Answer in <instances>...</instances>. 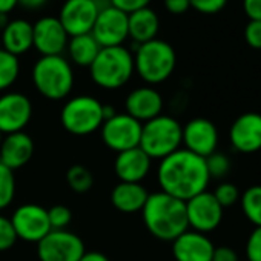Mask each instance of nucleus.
I'll use <instances>...</instances> for the list:
<instances>
[{
  "label": "nucleus",
  "mask_w": 261,
  "mask_h": 261,
  "mask_svg": "<svg viewBox=\"0 0 261 261\" xmlns=\"http://www.w3.org/2000/svg\"><path fill=\"white\" fill-rule=\"evenodd\" d=\"M17 241V235L14 232L13 223L10 218L0 215V252L10 250Z\"/></svg>",
  "instance_id": "473e14b6"
},
{
  "label": "nucleus",
  "mask_w": 261,
  "mask_h": 261,
  "mask_svg": "<svg viewBox=\"0 0 261 261\" xmlns=\"http://www.w3.org/2000/svg\"><path fill=\"white\" fill-rule=\"evenodd\" d=\"M134 56L124 46L101 48L89 66L92 82L103 89H118L133 77Z\"/></svg>",
  "instance_id": "20e7f679"
},
{
  "label": "nucleus",
  "mask_w": 261,
  "mask_h": 261,
  "mask_svg": "<svg viewBox=\"0 0 261 261\" xmlns=\"http://www.w3.org/2000/svg\"><path fill=\"white\" fill-rule=\"evenodd\" d=\"M10 23V20H8V14H4V13H0V30H5L7 28V25Z\"/></svg>",
  "instance_id": "c03bdc74"
},
{
  "label": "nucleus",
  "mask_w": 261,
  "mask_h": 261,
  "mask_svg": "<svg viewBox=\"0 0 261 261\" xmlns=\"http://www.w3.org/2000/svg\"><path fill=\"white\" fill-rule=\"evenodd\" d=\"M212 261H240L238 253L229 246H218L214 249Z\"/></svg>",
  "instance_id": "4c0bfd02"
},
{
  "label": "nucleus",
  "mask_w": 261,
  "mask_h": 261,
  "mask_svg": "<svg viewBox=\"0 0 261 261\" xmlns=\"http://www.w3.org/2000/svg\"><path fill=\"white\" fill-rule=\"evenodd\" d=\"M142 217L149 233L162 241H174L189 229L186 203L162 191L149 194Z\"/></svg>",
  "instance_id": "f03ea898"
},
{
  "label": "nucleus",
  "mask_w": 261,
  "mask_h": 261,
  "mask_svg": "<svg viewBox=\"0 0 261 261\" xmlns=\"http://www.w3.org/2000/svg\"><path fill=\"white\" fill-rule=\"evenodd\" d=\"M98 5L92 0H66L59 20L69 37L89 34L98 16Z\"/></svg>",
  "instance_id": "2eb2a0df"
},
{
  "label": "nucleus",
  "mask_w": 261,
  "mask_h": 261,
  "mask_svg": "<svg viewBox=\"0 0 261 261\" xmlns=\"http://www.w3.org/2000/svg\"><path fill=\"white\" fill-rule=\"evenodd\" d=\"M0 42L7 53L16 57L28 53L33 48V25L23 19L11 20L2 31Z\"/></svg>",
  "instance_id": "b1692460"
},
{
  "label": "nucleus",
  "mask_w": 261,
  "mask_h": 261,
  "mask_svg": "<svg viewBox=\"0 0 261 261\" xmlns=\"http://www.w3.org/2000/svg\"><path fill=\"white\" fill-rule=\"evenodd\" d=\"M181 145H185V149L198 157H209L218 146L217 126L203 117L189 120L181 129Z\"/></svg>",
  "instance_id": "ddd939ff"
},
{
  "label": "nucleus",
  "mask_w": 261,
  "mask_h": 261,
  "mask_svg": "<svg viewBox=\"0 0 261 261\" xmlns=\"http://www.w3.org/2000/svg\"><path fill=\"white\" fill-rule=\"evenodd\" d=\"M214 243L207 235L186 230L172 241V255L175 261H212Z\"/></svg>",
  "instance_id": "6ab92c4d"
},
{
  "label": "nucleus",
  "mask_w": 261,
  "mask_h": 261,
  "mask_svg": "<svg viewBox=\"0 0 261 261\" xmlns=\"http://www.w3.org/2000/svg\"><path fill=\"white\" fill-rule=\"evenodd\" d=\"M165 8L171 14H185L191 8V4L189 0H165Z\"/></svg>",
  "instance_id": "ea45409f"
},
{
  "label": "nucleus",
  "mask_w": 261,
  "mask_h": 261,
  "mask_svg": "<svg viewBox=\"0 0 261 261\" xmlns=\"http://www.w3.org/2000/svg\"><path fill=\"white\" fill-rule=\"evenodd\" d=\"M111 7L117 8L118 11L124 13V14H133L136 11H140L143 8H148L151 0H109Z\"/></svg>",
  "instance_id": "c9c22d12"
},
{
  "label": "nucleus",
  "mask_w": 261,
  "mask_h": 261,
  "mask_svg": "<svg viewBox=\"0 0 261 261\" xmlns=\"http://www.w3.org/2000/svg\"><path fill=\"white\" fill-rule=\"evenodd\" d=\"M48 218L53 230H65L72 220V214L69 207L63 204H56L48 209Z\"/></svg>",
  "instance_id": "7c9ffc66"
},
{
  "label": "nucleus",
  "mask_w": 261,
  "mask_h": 261,
  "mask_svg": "<svg viewBox=\"0 0 261 261\" xmlns=\"http://www.w3.org/2000/svg\"><path fill=\"white\" fill-rule=\"evenodd\" d=\"M212 194L223 209L233 206L240 200V191L233 183H221L217 186L215 192H212Z\"/></svg>",
  "instance_id": "2f4dec72"
},
{
  "label": "nucleus",
  "mask_w": 261,
  "mask_h": 261,
  "mask_svg": "<svg viewBox=\"0 0 261 261\" xmlns=\"http://www.w3.org/2000/svg\"><path fill=\"white\" fill-rule=\"evenodd\" d=\"M83 240L69 230H51L37 243L40 261H79L85 255Z\"/></svg>",
  "instance_id": "1a4fd4ad"
},
{
  "label": "nucleus",
  "mask_w": 261,
  "mask_h": 261,
  "mask_svg": "<svg viewBox=\"0 0 261 261\" xmlns=\"http://www.w3.org/2000/svg\"><path fill=\"white\" fill-rule=\"evenodd\" d=\"M46 2H48V0H17V5H22L27 10H39Z\"/></svg>",
  "instance_id": "a19ab883"
},
{
  "label": "nucleus",
  "mask_w": 261,
  "mask_h": 261,
  "mask_svg": "<svg viewBox=\"0 0 261 261\" xmlns=\"http://www.w3.org/2000/svg\"><path fill=\"white\" fill-rule=\"evenodd\" d=\"M230 145L237 152L253 154L261 149V114L244 112L230 126Z\"/></svg>",
  "instance_id": "dca6fc26"
},
{
  "label": "nucleus",
  "mask_w": 261,
  "mask_h": 261,
  "mask_svg": "<svg viewBox=\"0 0 261 261\" xmlns=\"http://www.w3.org/2000/svg\"><path fill=\"white\" fill-rule=\"evenodd\" d=\"M191 8L201 14H217L227 5V0H189Z\"/></svg>",
  "instance_id": "f704fd0d"
},
{
  "label": "nucleus",
  "mask_w": 261,
  "mask_h": 261,
  "mask_svg": "<svg viewBox=\"0 0 261 261\" xmlns=\"http://www.w3.org/2000/svg\"><path fill=\"white\" fill-rule=\"evenodd\" d=\"M33 117V103L22 92L0 95V133L4 136L22 133Z\"/></svg>",
  "instance_id": "f8f14e48"
},
{
  "label": "nucleus",
  "mask_w": 261,
  "mask_h": 261,
  "mask_svg": "<svg viewBox=\"0 0 261 261\" xmlns=\"http://www.w3.org/2000/svg\"><path fill=\"white\" fill-rule=\"evenodd\" d=\"M2 139H4V134H2V133H0V143H2Z\"/></svg>",
  "instance_id": "49530a36"
},
{
  "label": "nucleus",
  "mask_w": 261,
  "mask_h": 261,
  "mask_svg": "<svg viewBox=\"0 0 261 261\" xmlns=\"http://www.w3.org/2000/svg\"><path fill=\"white\" fill-rule=\"evenodd\" d=\"M186 215L189 227L206 235L220 226L223 220V207L212 192L204 191L186 201Z\"/></svg>",
  "instance_id": "9b49d317"
},
{
  "label": "nucleus",
  "mask_w": 261,
  "mask_h": 261,
  "mask_svg": "<svg viewBox=\"0 0 261 261\" xmlns=\"http://www.w3.org/2000/svg\"><path fill=\"white\" fill-rule=\"evenodd\" d=\"M244 40L253 49H261V20H250L244 28Z\"/></svg>",
  "instance_id": "e433bc0d"
},
{
  "label": "nucleus",
  "mask_w": 261,
  "mask_h": 261,
  "mask_svg": "<svg viewBox=\"0 0 261 261\" xmlns=\"http://www.w3.org/2000/svg\"><path fill=\"white\" fill-rule=\"evenodd\" d=\"M124 106L126 114L134 117L140 123H146L162 114L163 97L157 89L151 86H142L127 94Z\"/></svg>",
  "instance_id": "a211bd4d"
},
{
  "label": "nucleus",
  "mask_w": 261,
  "mask_h": 261,
  "mask_svg": "<svg viewBox=\"0 0 261 261\" xmlns=\"http://www.w3.org/2000/svg\"><path fill=\"white\" fill-rule=\"evenodd\" d=\"M60 121L72 136H89L103 124V103L91 95L72 97L63 105Z\"/></svg>",
  "instance_id": "0eeeda50"
},
{
  "label": "nucleus",
  "mask_w": 261,
  "mask_h": 261,
  "mask_svg": "<svg viewBox=\"0 0 261 261\" xmlns=\"http://www.w3.org/2000/svg\"><path fill=\"white\" fill-rule=\"evenodd\" d=\"M34 154V142L27 133L8 134L0 143V163L11 171L20 169L30 163Z\"/></svg>",
  "instance_id": "aec40b11"
},
{
  "label": "nucleus",
  "mask_w": 261,
  "mask_h": 261,
  "mask_svg": "<svg viewBox=\"0 0 261 261\" xmlns=\"http://www.w3.org/2000/svg\"><path fill=\"white\" fill-rule=\"evenodd\" d=\"M92 2H95V4H97V5H98V4H100V2H103V0H92Z\"/></svg>",
  "instance_id": "a18cd8bd"
},
{
  "label": "nucleus",
  "mask_w": 261,
  "mask_h": 261,
  "mask_svg": "<svg viewBox=\"0 0 261 261\" xmlns=\"http://www.w3.org/2000/svg\"><path fill=\"white\" fill-rule=\"evenodd\" d=\"M175 65L177 54L168 42L154 39L143 45H137L134 68L140 79L148 85H159L166 82L172 75Z\"/></svg>",
  "instance_id": "423d86ee"
},
{
  "label": "nucleus",
  "mask_w": 261,
  "mask_h": 261,
  "mask_svg": "<svg viewBox=\"0 0 261 261\" xmlns=\"http://www.w3.org/2000/svg\"><path fill=\"white\" fill-rule=\"evenodd\" d=\"M0 45H2V42H0ZM0 49H2V48H0Z\"/></svg>",
  "instance_id": "de8ad7c7"
},
{
  "label": "nucleus",
  "mask_w": 261,
  "mask_h": 261,
  "mask_svg": "<svg viewBox=\"0 0 261 261\" xmlns=\"http://www.w3.org/2000/svg\"><path fill=\"white\" fill-rule=\"evenodd\" d=\"M20 74L19 57L0 49V92L11 88Z\"/></svg>",
  "instance_id": "bb28decb"
},
{
  "label": "nucleus",
  "mask_w": 261,
  "mask_h": 261,
  "mask_svg": "<svg viewBox=\"0 0 261 261\" xmlns=\"http://www.w3.org/2000/svg\"><path fill=\"white\" fill-rule=\"evenodd\" d=\"M183 126L171 115L159 117L142 124V137L139 148L151 160H163L181 146Z\"/></svg>",
  "instance_id": "39448f33"
},
{
  "label": "nucleus",
  "mask_w": 261,
  "mask_h": 261,
  "mask_svg": "<svg viewBox=\"0 0 261 261\" xmlns=\"http://www.w3.org/2000/svg\"><path fill=\"white\" fill-rule=\"evenodd\" d=\"M79 261H109V258L100 252H85V255Z\"/></svg>",
  "instance_id": "79ce46f5"
},
{
  "label": "nucleus",
  "mask_w": 261,
  "mask_h": 261,
  "mask_svg": "<svg viewBox=\"0 0 261 261\" xmlns=\"http://www.w3.org/2000/svg\"><path fill=\"white\" fill-rule=\"evenodd\" d=\"M10 220L17 240L20 238L28 243H39L53 230L48 218V209L34 203L19 206Z\"/></svg>",
  "instance_id": "9d476101"
},
{
  "label": "nucleus",
  "mask_w": 261,
  "mask_h": 261,
  "mask_svg": "<svg viewBox=\"0 0 261 261\" xmlns=\"http://www.w3.org/2000/svg\"><path fill=\"white\" fill-rule=\"evenodd\" d=\"M243 8L250 20H261V0H243Z\"/></svg>",
  "instance_id": "58836bf2"
},
{
  "label": "nucleus",
  "mask_w": 261,
  "mask_h": 261,
  "mask_svg": "<svg viewBox=\"0 0 261 261\" xmlns=\"http://www.w3.org/2000/svg\"><path fill=\"white\" fill-rule=\"evenodd\" d=\"M66 183L71 191L77 194H85L91 191L94 186V175L92 172L83 165H74L66 172Z\"/></svg>",
  "instance_id": "cd10ccee"
},
{
  "label": "nucleus",
  "mask_w": 261,
  "mask_h": 261,
  "mask_svg": "<svg viewBox=\"0 0 261 261\" xmlns=\"http://www.w3.org/2000/svg\"><path fill=\"white\" fill-rule=\"evenodd\" d=\"M149 192L142 183H124L120 181L111 192L112 206L123 214L142 212Z\"/></svg>",
  "instance_id": "4be33fe9"
},
{
  "label": "nucleus",
  "mask_w": 261,
  "mask_h": 261,
  "mask_svg": "<svg viewBox=\"0 0 261 261\" xmlns=\"http://www.w3.org/2000/svg\"><path fill=\"white\" fill-rule=\"evenodd\" d=\"M33 83L48 100H63L74 88V71L62 56H42L33 66Z\"/></svg>",
  "instance_id": "7ed1b4c3"
},
{
  "label": "nucleus",
  "mask_w": 261,
  "mask_h": 261,
  "mask_svg": "<svg viewBox=\"0 0 261 261\" xmlns=\"http://www.w3.org/2000/svg\"><path fill=\"white\" fill-rule=\"evenodd\" d=\"M204 162H206V168H207V172H209L211 178H223L230 171V162L221 152L215 151L214 154L206 157Z\"/></svg>",
  "instance_id": "c756f323"
},
{
  "label": "nucleus",
  "mask_w": 261,
  "mask_h": 261,
  "mask_svg": "<svg viewBox=\"0 0 261 261\" xmlns=\"http://www.w3.org/2000/svg\"><path fill=\"white\" fill-rule=\"evenodd\" d=\"M68 37L59 17H42L33 25V46L42 56H62Z\"/></svg>",
  "instance_id": "f3484780"
},
{
  "label": "nucleus",
  "mask_w": 261,
  "mask_h": 261,
  "mask_svg": "<svg viewBox=\"0 0 261 261\" xmlns=\"http://www.w3.org/2000/svg\"><path fill=\"white\" fill-rule=\"evenodd\" d=\"M92 37L101 48L123 46L127 34V14L114 7H106L98 11L95 23L91 31Z\"/></svg>",
  "instance_id": "4468645a"
},
{
  "label": "nucleus",
  "mask_w": 261,
  "mask_h": 261,
  "mask_svg": "<svg viewBox=\"0 0 261 261\" xmlns=\"http://www.w3.org/2000/svg\"><path fill=\"white\" fill-rule=\"evenodd\" d=\"M246 261H261V226L255 227L246 243Z\"/></svg>",
  "instance_id": "72a5a7b5"
},
{
  "label": "nucleus",
  "mask_w": 261,
  "mask_h": 261,
  "mask_svg": "<svg viewBox=\"0 0 261 261\" xmlns=\"http://www.w3.org/2000/svg\"><path fill=\"white\" fill-rule=\"evenodd\" d=\"M159 30V16L149 7L127 16V34L136 42V45H143L146 42L154 40L157 37Z\"/></svg>",
  "instance_id": "5701e85b"
},
{
  "label": "nucleus",
  "mask_w": 261,
  "mask_h": 261,
  "mask_svg": "<svg viewBox=\"0 0 261 261\" xmlns=\"http://www.w3.org/2000/svg\"><path fill=\"white\" fill-rule=\"evenodd\" d=\"M100 49L101 46L97 43V40L92 37L91 33L71 37V40L68 42V53L71 60L77 66H83V68H89L92 65Z\"/></svg>",
  "instance_id": "393cba45"
},
{
  "label": "nucleus",
  "mask_w": 261,
  "mask_h": 261,
  "mask_svg": "<svg viewBox=\"0 0 261 261\" xmlns=\"http://www.w3.org/2000/svg\"><path fill=\"white\" fill-rule=\"evenodd\" d=\"M17 5V0H0V13L8 14Z\"/></svg>",
  "instance_id": "37998d69"
},
{
  "label": "nucleus",
  "mask_w": 261,
  "mask_h": 261,
  "mask_svg": "<svg viewBox=\"0 0 261 261\" xmlns=\"http://www.w3.org/2000/svg\"><path fill=\"white\" fill-rule=\"evenodd\" d=\"M16 195L14 171L0 163V211L8 207Z\"/></svg>",
  "instance_id": "c85d7f7f"
},
{
  "label": "nucleus",
  "mask_w": 261,
  "mask_h": 261,
  "mask_svg": "<svg viewBox=\"0 0 261 261\" xmlns=\"http://www.w3.org/2000/svg\"><path fill=\"white\" fill-rule=\"evenodd\" d=\"M142 124L129 114H115L101 124V140L114 152H123L139 148L142 137Z\"/></svg>",
  "instance_id": "6e6552de"
},
{
  "label": "nucleus",
  "mask_w": 261,
  "mask_h": 261,
  "mask_svg": "<svg viewBox=\"0 0 261 261\" xmlns=\"http://www.w3.org/2000/svg\"><path fill=\"white\" fill-rule=\"evenodd\" d=\"M151 163L152 160L140 148H134L117 154L114 171L120 181L142 183L151 171Z\"/></svg>",
  "instance_id": "412c9836"
},
{
  "label": "nucleus",
  "mask_w": 261,
  "mask_h": 261,
  "mask_svg": "<svg viewBox=\"0 0 261 261\" xmlns=\"http://www.w3.org/2000/svg\"><path fill=\"white\" fill-rule=\"evenodd\" d=\"M241 207L246 218L255 226H261V186H250L241 195Z\"/></svg>",
  "instance_id": "a878e982"
},
{
  "label": "nucleus",
  "mask_w": 261,
  "mask_h": 261,
  "mask_svg": "<svg viewBox=\"0 0 261 261\" xmlns=\"http://www.w3.org/2000/svg\"><path fill=\"white\" fill-rule=\"evenodd\" d=\"M157 180L162 192L186 203L192 197L206 191L211 177L203 157L180 148L174 154L160 160Z\"/></svg>",
  "instance_id": "f257e3e1"
}]
</instances>
